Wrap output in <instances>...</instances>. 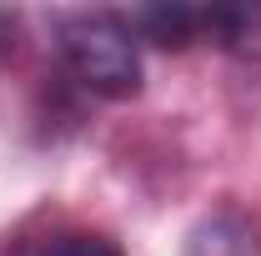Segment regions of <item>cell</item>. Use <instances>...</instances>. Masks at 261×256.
Listing matches in <instances>:
<instances>
[{
  "mask_svg": "<svg viewBox=\"0 0 261 256\" xmlns=\"http://www.w3.org/2000/svg\"><path fill=\"white\" fill-rule=\"evenodd\" d=\"M56 50H61L65 70L96 91V96H136L141 86V50H136V31L126 15L116 10H75L56 25Z\"/></svg>",
  "mask_w": 261,
  "mask_h": 256,
  "instance_id": "1",
  "label": "cell"
},
{
  "mask_svg": "<svg viewBox=\"0 0 261 256\" xmlns=\"http://www.w3.org/2000/svg\"><path fill=\"white\" fill-rule=\"evenodd\" d=\"M181 256H261V226L241 211H211L191 226Z\"/></svg>",
  "mask_w": 261,
  "mask_h": 256,
  "instance_id": "2",
  "label": "cell"
},
{
  "mask_svg": "<svg viewBox=\"0 0 261 256\" xmlns=\"http://www.w3.org/2000/svg\"><path fill=\"white\" fill-rule=\"evenodd\" d=\"M40 256H121V246L111 236H100V231H65Z\"/></svg>",
  "mask_w": 261,
  "mask_h": 256,
  "instance_id": "3",
  "label": "cell"
}]
</instances>
